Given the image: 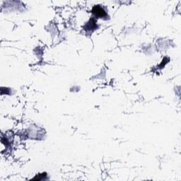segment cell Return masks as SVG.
Masks as SVG:
<instances>
[{
	"label": "cell",
	"mask_w": 181,
	"mask_h": 181,
	"mask_svg": "<svg viewBox=\"0 0 181 181\" xmlns=\"http://www.w3.org/2000/svg\"><path fill=\"white\" fill-rule=\"evenodd\" d=\"M93 12L95 14V16H98V17H103L104 16H105V12L101 7H94L93 9Z\"/></svg>",
	"instance_id": "cell-1"
}]
</instances>
